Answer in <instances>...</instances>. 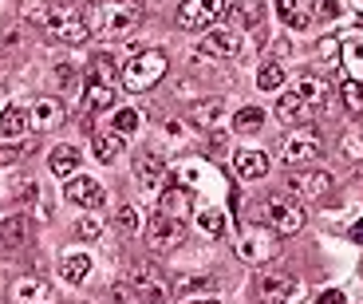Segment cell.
Returning a JSON list of instances; mask_svg holds the SVG:
<instances>
[{
  "label": "cell",
  "instance_id": "obj_1",
  "mask_svg": "<svg viewBox=\"0 0 363 304\" xmlns=\"http://www.w3.org/2000/svg\"><path fill=\"white\" fill-rule=\"evenodd\" d=\"M143 20L138 0H95L87 9V28L91 36H130Z\"/></svg>",
  "mask_w": 363,
  "mask_h": 304
},
{
  "label": "cell",
  "instance_id": "obj_2",
  "mask_svg": "<svg viewBox=\"0 0 363 304\" xmlns=\"http://www.w3.org/2000/svg\"><path fill=\"white\" fill-rule=\"evenodd\" d=\"M324 103H328L324 79H316V75H304V79H296L289 91L281 95V103H277V115H281L284 123H308L316 111H324Z\"/></svg>",
  "mask_w": 363,
  "mask_h": 304
},
{
  "label": "cell",
  "instance_id": "obj_3",
  "mask_svg": "<svg viewBox=\"0 0 363 304\" xmlns=\"http://www.w3.org/2000/svg\"><path fill=\"white\" fill-rule=\"evenodd\" d=\"M166 75V52H138L130 64H123V87L127 91H150Z\"/></svg>",
  "mask_w": 363,
  "mask_h": 304
},
{
  "label": "cell",
  "instance_id": "obj_4",
  "mask_svg": "<svg viewBox=\"0 0 363 304\" xmlns=\"http://www.w3.org/2000/svg\"><path fill=\"white\" fill-rule=\"evenodd\" d=\"M143 237H146V249H150V253H170V249H178L182 241H186V221L158 210V213H150Z\"/></svg>",
  "mask_w": 363,
  "mask_h": 304
},
{
  "label": "cell",
  "instance_id": "obj_5",
  "mask_svg": "<svg viewBox=\"0 0 363 304\" xmlns=\"http://www.w3.org/2000/svg\"><path fill=\"white\" fill-rule=\"evenodd\" d=\"M44 28L52 32L55 40H64V44H79V40H87L91 36V28H87V12H79V9H67V4H48V20H44Z\"/></svg>",
  "mask_w": 363,
  "mask_h": 304
},
{
  "label": "cell",
  "instance_id": "obj_6",
  "mask_svg": "<svg viewBox=\"0 0 363 304\" xmlns=\"http://www.w3.org/2000/svg\"><path fill=\"white\" fill-rule=\"evenodd\" d=\"M123 285H127L135 296H146L150 304H166V281H162V273H158L150 261H130Z\"/></svg>",
  "mask_w": 363,
  "mask_h": 304
},
{
  "label": "cell",
  "instance_id": "obj_7",
  "mask_svg": "<svg viewBox=\"0 0 363 304\" xmlns=\"http://www.w3.org/2000/svg\"><path fill=\"white\" fill-rule=\"evenodd\" d=\"M264 225H269L272 233H296L300 225H304V206L296 202V198H269L264 202Z\"/></svg>",
  "mask_w": 363,
  "mask_h": 304
},
{
  "label": "cell",
  "instance_id": "obj_8",
  "mask_svg": "<svg viewBox=\"0 0 363 304\" xmlns=\"http://www.w3.org/2000/svg\"><path fill=\"white\" fill-rule=\"evenodd\" d=\"M312 158H320V135L312 127L289 130L281 142V162L284 166H308Z\"/></svg>",
  "mask_w": 363,
  "mask_h": 304
},
{
  "label": "cell",
  "instance_id": "obj_9",
  "mask_svg": "<svg viewBox=\"0 0 363 304\" xmlns=\"http://www.w3.org/2000/svg\"><path fill=\"white\" fill-rule=\"evenodd\" d=\"M281 253L277 249V233L272 230H245L241 241H237V257L245 261V265H264Z\"/></svg>",
  "mask_w": 363,
  "mask_h": 304
},
{
  "label": "cell",
  "instance_id": "obj_10",
  "mask_svg": "<svg viewBox=\"0 0 363 304\" xmlns=\"http://www.w3.org/2000/svg\"><path fill=\"white\" fill-rule=\"evenodd\" d=\"M225 12V0H182L178 9V24L198 32V28H209L213 20Z\"/></svg>",
  "mask_w": 363,
  "mask_h": 304
},
{
  "label": "cell",
  "instance_id": "obj_11",
  "mask_svg": "<svg viewBox=\"0 0 363 304\" xmlns=\"http://www.w3.org/2000/svg\"><path fill=\"white\" fill-rule=\"evenodd\" d=\"M257 296H261L264 304H289L300 296V288H296V281L284 276V273H261L257 276Z\"/></svg>",
  "mask_w": 363,
  "mask_h": 304
},
{
  "label": "cell",
  "instance_id": "obj_12",
  "mask_svg": "<svg viewBox=\"0 0 363 304\" xmlns=\"http://www.w3.org/2000/svg\"><path fill=\"white\" fill-rule=\"evenodd\" d=\"M198 52L201 55H213V60H233L241 55V36L237 32H225V28H213L198 40Z\"/></svg>",
  "mask_w": 363,
  "mask_h": 304
},
{
  "label": "cell",
  "instance_id": "obj_13",
  "mask_svg": "<svg viewBox=\"0 0 363 304\" xmlns=\"http://www.w3.org/2000/svg\"><path fill=\"white\" fill-rule=\"evenodd\" d=\"M64 198L72 206H79V210H95V206H103L107 190H103V182H95V178H72L67 190H64Z\"/></svg>",
  "mask_w": 363,
  "mask_h": 304
},
{
  "label": "cell",
  "instance_id": "obj_14",
  "mask_svg": "<svg viewBox=\"0 0 363 304\" xmlns=\"http://www.w3.org/2000/svg\"><path fill=\"white\" fill-rule=\"evenodd\" d=\"M64 119H67V107L60 99H36L32 107H28V123H32V130L64 127Z\"/></svg>",
  "mask_w": 363,
  "mask_h": 304
},
{
  "label": "cell",
  "instance_id": "obj_15",
  "mask_svg": "<svg viewBox=\"0 0 363 304\" xmlns=\"http://www.w3.org/2000/svg\"><path fill=\"white\" fill-rule=\"evenodd\" d=\"M91 150H95L99 162H115V158H123V150H127V138L118 135V130L95 127L91 130Z\"/></svg>",
  "mask_w": 363,
  "mask_h": 304
},
{
  "label": "cell",
  "instance_id": "obj_16",
  "mask_svg": "<svg viewBox=\"0 0 363 304\" xmlns=\"http://www.w3.org/2000/svg\"><path fill=\"white\" fill-rule=\"evenodd\" d=\"M233 170H237V178L257 182V178H264L272 170V162H269L264 150H237V154H233Z\"/></svg>",
  "mask_w": 363,
  "mask_h": 304
},
{
  "label": "cell",
  "instance_id": "obj_17",
  "mask_svg": "<svg viewBox=\"0 0 363 304\" xmlns=\"http://www.w3.org/2000/svg\"><path fill=\"white\" fill-rule=\"evenodd\" d=\"M135 182L143 186V190H158V186L166 182V162L158 154H150V150L138 154L135 158Z\"/></svg>",
  "mask_w": 363,
  "mask_h": 304
},
{
  "label": "cell",
  "instance_id": "obj_18",
  "mask_svg": "<svg viewBox=\"0 0 363 304\" xmlns=\"http://www.w3.org/2000/svg\"><path fill=\"white\" fill-rule=\"evenodd\" d=\"M12 304H55V296L40 276H20L12 285Z\"/></svg>",
  "mask_w": 363,
  "mask_h": 304
},
{
  "label": "cell",
  "instance_id": "obj_19",
  "mask_svg": "<svg viewBox=\"0 0 363 304\" xmlns=\"http://www.w3.org/2000/svg\"><path fill=\"white\" fill-rule=\"evenodd\" d=\"M158 210L170 213V218H186V210H190V193H186V186H182L178 178L158 186Z\"/></svg>",
  "mask_w": 363,
  "mask_h": 304
},
{
  "label": "cell",
  "instance_id": "obj_20",
  "mask_svg": "<svg viewBox=\"0 0 363 304\" xmlns=\"http://www.w3.org/2000/svg\"><path fill=\"white\" fill-rule=\"evenodd\" d=\"M115 107V83H103V79H91L87 75V87H83V111L87 115H99V111Z\"/></svg>",
  "mask_w": 363,
  "mask_h": 304
},
{
  "label": "cell",
  "instance_id": "obj_21",
  "mask_svg": "<svg viewBox=\"0 0 363 304\" xmlns=\"http://www.w3.org/2000/svg\"><path fill=\"white\" fill-rule=\"evenodd\" d=\"M332 186V178L324 174V170H312V174H292L289 182H284V190H292V198H320V193Z\"/></svg>",
  "mask_w": 363,
  "mask_h": 304
},
{
  "label": "cell",
  "instance_id": "obj_22",
  "mask_svg": "<svg viewBox=\"0 0 363 304\" xmlns=\"http://www.w3.org/2000/svg\"><path fill=\"white\" fill-rule=\"evenodd\" d=\"M79 162H83V154L72 142H60V147H52V154H48V170H52L55 178H72L75 170H79Z\"/></svg>",
  "mask_w": 363,
  "mask_h": 304
},
{
  "label": "cell",
  "instance_id": "obj_23",
  "mask_svg": "<svg viewBox=\"0 0 363 304\" xmlns=\"http://www.w3.org/2000/svg\"><path fill=\"white\" fill-rule=\"evenodd\" d=\"M221 111H225L221 99H198V103H190L186 119H190V127H198V130H213L218 119H221Z\"/></svg>",
  "mask_w": 363,
  "mask_h": 304
},
{
  "label": "cell",
  "instance_id": "obj_24",
  "mask_svg": "<svg viewBox=\"0 0 363 304\" xmlns=\"http://www.w3.org/2000/svg\"><path fill=\"white\" fill-rule=\"evenodd\" d=\"M225 12L233 16V24H241V28H257L264 20L261 0H225Z\"/></svg>",
  "mask_w": 363,
  "mask_h": 304
},
{
  "label": "cell",
  "instance_id": "obj_25",
  "mask_svg": "<svg viewBox=\"0 0 363 304\" xmlns=\"http://www.w3.org/2000/svg\"><path fill=\"white\" fill-rule=\"evenodd\" d=\"M32 237H36V221L28 218V213H16V218L4 221V245H9V249L28 245Z\"/></svg>",
  "mask_w": 363,
  "mask_h": 304
},
{
  "label": "cell",
  "instance_id": "obj_26",
  "mask_svg": "<svg viewBox=\"0 0 363 304\" xmlns=\"http://www.w3.org/2000/svg\"><path fill=\"white\" fill-rule=\"evenodd\" d=\"M178 182L186 186V190H194V186H201V182L221 186V174L209 162H186V166H178Z\"/></svg>",
  "mask_w": 363,
  "mask_h": 304
},
{
  "label": "cell",
  "instance_id": "obj_27",
  "mask_svg": "<svg viewBox=\"0 0 363 304\" xmlns=\"http://www.w3.org/2000/svg\"><path fill=\"white\" fill-rule=\"evenodd\" d=\"M277 16L284 20L289 28H308L312 24V9H308V0H277Z\"/></svg>",
  "mask_w": 363,
  "mask_h": 304
},
{
  "label": "cell",
  "instance_id": "obj_28",
  "mask_svg": "<svg viewBox=\"0 0 363 304\" xmlns=\"http://www.w3.org/2000/svg\"><path fill=\"white\" fill-rule=\"evenodd\" d=\"M198 225H201V233L206 237H221V233L229 230V218H225V210L221 206H198Z\"/></svg>",
  "mask_w": 363,
  "mask_h": 304
},
{
  "label": "cell",
  "instance_id": "obj_29",
  "mask_svg": "<svg viewBox=\"0 0 363 304\" xmlns=\"http://www.w3.org/2000/svg\"><path fill=\"white\" fill-rule=\"evenodd\" d=\"M87 273H91V253H67V257L60 261V276H64L67 285L87 281Z\"/></svg>",
  "mask_w": 363,
  "mask_h": 304
},
{
  "label": "cell",
  "instance_id": "obj_30",
  "mask_svg": "<svg viewBox=\"0 0 363 304\" xmlns=\"http://www.w3.org/2000/svg\"><path fill=\"white\" fill-rule=\"evenodd\" d=\"M24 127H32V123H28V111H24V107H4V111H0V138L24 135Z\"/></svg>",
  "mask_w": 363,
  "mask_h": 304
},
{
  "label": "cell",
  "instance_id": "obj_31",
  "mask_svg": "<svg viewBox=\"0 0 363 304\" xmlns=\"http://www.w3.org/2000/svg\"><path fill=\"white\" fill-rule=\"evenodd\" d=\"M261 127H264V111L261 107H241L233 115V130H237V135H257Z\"/></svg>",
  "mask_w": 363,
  "mask_h": 304
},
{
  "label": "cell",
  "instance_id": "obj_32",
  "mask_svg": "<svg viewBox=\"0 0 363 304\" xmlns=\"http://www.w3.org/2000/svg\"><path fill=\"white\" fill-rule=\"evenodd\" d=\"M91 79H103V83H118V60L111 52L95 55V64H91Z\"/></svg>",
  "mask_w": 363,
  "mask_h": 304
},
{
  "label": "cell",
  "instance_id": "obj_33",
  "mask_svg": "<svg viewBox=\"0 0 363 304\" xmlns=\"http://www.w3.org/2000/svg\"><path fill=\"white\" fill-rule=\"evenodd\" d=\"M340 103H344L352 115H363V83H359V79L340 83Z\"/></svg>",
  "mask_w": 363,
  "mask_h": 304
},
{
  "label": "cell",
  "instance_id": "obj_34",
  "mask_svg": "<svg viewBox=\"0 0 363 304\" xmlns=\"http://www.w3.org/2000/svg\"><path fill=\"white\" fill-rule=\"evenodd\" d=\"M218 281H209V276H178L174 281V293L178 296H194V293H213Z\"/></svg>",
  "mask_w": 363,
  "mask_h": 304
},
{
  "label": "cell",
  "instance_id": "obj_35",
  "mask_svg": "<svg viewBox=\"0 0 363 304\" xmlns=\"http://www.w3.org/2000/svg\"><path fill=\"white\" fill-rule=\"evenodd\" d=\"M344 64H347V72L355 75V79H363V40H347L344 47Z\"/></svg>",
  "mask_w": 363,
  "mask_h": 304
},
{
  "label": "cell",
  "instance_id": "obj_36",
  "mask_svg": "<svg viewBox=\"0 0 363 304\" xmlns=\"http://www.w3.org/2000/svg\"><path fill=\"white\" fill-rule=\"evenodd\" d=\"M257 83H261V91H281L284 87V67L281 64H264L261 75H257Z\"/></svg>",
  "mask_w": 363,
  "mask_h": 304
},
{
  "label": "cell",
  "instance_id": "obj_37",
  "mask_svg": "<svg viewBox=\"0 0 363 304\" xmlns=\"http://www.w3.org/2000/svg\"><path fill=\"white\" fill-rule=\"evenodd\" d=\"M111 130H118L123 138L135 135V130H138V111H135V107H118V111H115V123H111Z\"/></svg>",
  "mask_w": 363,
  "mask_h": 304
},
{
  "label": "cell",
  "instance_id": "obj_38",
  "mask_svg": "<svg viewBox=\"0 0 363 304\" xmlns=\"http://www.w3.org/2000/svg\"><path fill=\"white\" fill-rule=\"evenodd\" d=\"M340 150H344L347 158H363V130H347V135L340 138Z\"/></svg>",
  "mask_w": 363,
  "mask_h": 304
},
{
  "label": "cell",
  "instance_id": "obj_39",
  "mask_svg": "<svg viewBox=\"0 0 363 304\" xmlns=\"http://www.w3.org/2000/svg\"><path fill=\"white\" fill-rule=\"evenodd\" d=\"M115 221H118V230H123V233H138V210H135V206H123Z\"/></svg>",
  "mask_w": 363,
  "mask_h": 304
},
{
  "label": "cell",
  "instance_id": "obj_40",
  "mask_svg": "<svg viewBox=\"0 0 363 304\" xmlns=\"http://www.w3.org/2000/svg\"><path fill=\"white\" fill-rule=\"evenodd\" d=\"M75 233H79L83 241H95V237L103 233V221H99V218H83L79 225H75Z\"/></svg>",
  "mask_w": 363,
  "mask_h": 304
},
{
  "label": "cell",
  "instance_id": "obj_41",
  "mask_svg": "<svg viewBox=\"0 0 363 304\" xmlns=\"http://www.w3.org/2000/svg\"><path fill=\"white\" fill-rule=\"evenodd\" d=\"M162 138H166V147H182V138H186V135H182V123H166Z\"/></svg>",
  "mask_w": 363,
  "mask_h": 304
},
{
  "label": "cell",
  "instance_id": "obj_42",
  "mask_svg": "<svg viewBox=\"0 0 363 304\" xmlns=\"http://www.w3.org/2000/svg\"><path fill=\"white\" fill-rule=\"evenodd\" d=\"M316 304H347V296L340 293V288H328V293H320Z\"/></svg>",
  "mask_w": 363,
  "mask_h": 304
},
{
  "label": "cell",
  "instance_id": "obj_43",
  "mask_svg": "<svg viewBox=\"0 0 363 304\" xmlns=\"http://www.w3.org/2000/svg\"><path fill=\"white\" fill-rule=\"evenodd\" d=\"M347 237H352L355 245H363V218H355V221H352V230H347Z\"/></svg>",
  "mask_w": 363,
  "mask_h": 304
},
{
  "label": "cell",
  "instance_id": "obj_44",
  "mask_svg": "<svg viewBox=\"0 0 363 304\" xmlns=\"http://www.w3.org/2000/svg\"><path fill=\"white\" fill-rule=\"evenodd\" d=\"M24 154V150H12V147H0V166H9V162H16V158Z\"/></svg>",
  "mask_w": 363,
  "mask_h": 304
},
{
  "label": "cell",
  "instance_id": "obj_45",
  "mask_svg": "<svg viewBox=\"0 0 363 304\" xmlns=\"http://www.w3.org/2000/svg\"><path fill=\"white\" fill-rule=\"evenodd\" d=\"M336 52H340L336 40H324V44H320V55H336Z\"/></svg>",
  "mask_w": 363,
  "mask_h": 304
},
{
  "label": "cell",
  "instance_id": "obj_46",
  "mask_svg": "<svg viewBox=\"0 0 363 304\" xmlns=\"http://www.w3.org/2000/svg\"><path fill=\"white\" fill-rule=\"evenodd\" d=\"M186 304H221V300H218V296H213V293H209V296H190V300H186Z\"/></svg>",
  "mask_w": 363,
  "mask_h": 304
},
{
  "label": "cell",
  "instance_id": "obj_47",
  "mask_svg": "<svg viewBox=\"0 0 363 304\" xmlns=\"http://www.w3.org/2000/svg\"><path fill=\"white\" fill-rule=\"evenodd\" d=\"M320 16H328V20L340 16V4H324V9H320Z\"/></svg>",
  "mask_w": 363,
  "mask_h": 304
},
{
  "label": "cell",
  "instance_id": "obj_48",
  "mask_svg": "<svg viewBox=\"0 0 363 304\" xmlns=\"http://www.w3.org/2000/svg\"><path fill=\"white\" fill-rule=\"evenodd\" d=\"M359 276H363V261H359Z\"/></svg>",
  "mask_w": 363,
  "mask_h": 304
}]
</instances>
